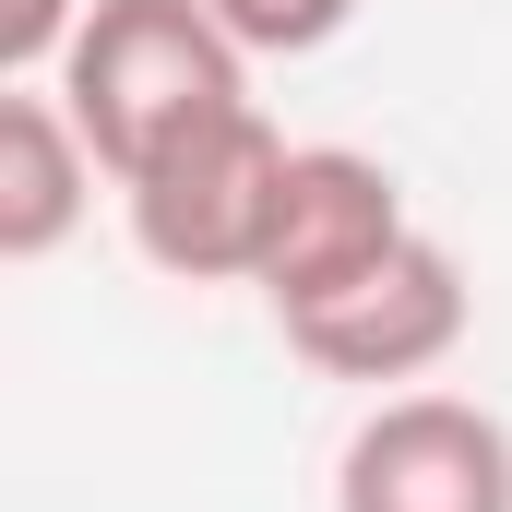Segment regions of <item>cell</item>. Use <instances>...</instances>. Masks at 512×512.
Here are the masks:
<instances>
[{"label":"cell","instance_id":"obj_3","mask_svg":"<svg viewBox=\"0 0 512 512\" xmlns=\"http://www.w3.org/2000/svg\"><path fill=\"white\" fill-rule=\"evenodd\" d=\"M334 512H512V429L465 393H382L334 453Z\"/></svg>","mask_w":512,"mask_h":512},{"label":"cell","instance_id":"obj_6","mask_svg":"<svg viewBox=\"0 0 512 512\" xmlns=\"http://www.w3.org/2000/svg\"><path fill=\"white\" fill-rule=\"evenodd\" d=\"M96 143L72 131V108L48 84L0 96V262H48L84 215H96Z\"/></svg>","mask_w":512,"mask_h":512},{"label":"cell","instance_id":"obj_8","mask_svg":"<svg viewBox=\"0 0 512 512\" xmlns=\"http://www.w3.org/2000/svg\"><path fill=\"white\" fill-rule=\"evenodd\" d=\"M84 12H96V0H0V72H12V84H48Z\"/></svg>","mask_w":512,"mask_h":512},{"label":"cell","instance_id":"obj_2","mask_svg":"<svg viewBox=\"0 0 512 512\" xmlns=\"http://www.w3.org/2000/svg\"><path fill=\"white\" fill-rule=\"evenodd\" d=\"M286 131L262 108H227L203 120L191 143H167L143 179H120L131 203V251L179 286H251L262 274V239H274V203H286Z\"/></svg>","mask_w":512,"mask_h":512},{"label":"cell","instance_id":"obj_5","mask_svg":"<svg viewBox=\"0 0 512 512\" xmlns=\"http://www.w3.org/2000/svg\"><path fill=\"white\" fill-rule=\"evenodd\" d=\"M465 322H477V286H465V262L441 251L429 227L382 262V274H358L346 298H322V310H286V346L322 370V382H429L453 346H465Z\"/></svg>","mask_w":512,"mask_h":512},{"label":"cell","instance_id":"obj_1","mask_svg":"<svg viewBox=\"0 0 512 512\" xmlns=\"http://www.w3.org/2000/svg\"><path fill=\"white\" fill-rule=\"evenodd\" d=\"M48 96L72 108L108 179H143L167 143L251 108V48L215 24V0H96L48 72Z\"/></svg>","mask_w":512,"mask_h":512},{"label":"cell","instance_id":"obj_7","mask_svg":"<svg viewBox=\"0 0 512 512\" xmlns=\"http://www.w3.org/2000/svg\"><path fill=\"white\" fill-rule=\"evenodd\" d=\"M215 24L251 48V60H310L358 24V0H215Z\"/></svg>","mask_w":512,"mask_h":512},{"label":"cell","instance_id":"obj_4","mask_svg":"<svg viewBox=\"0 0 512 512\" xmlns=\"http://www.w3.org/2000/svg\"><path fill=\"white\" fill-rule=\"evenodd\" d=\"M405 239H417V215H405V191H393L382 155H358V143H298L251 286L274 298V322H286V310H322V298H346L358 274H382Z\"/></svg>","mask_w":512,"mask_h":512}]
</instances>
